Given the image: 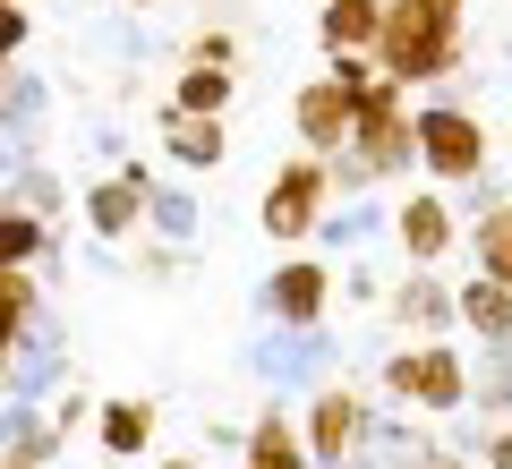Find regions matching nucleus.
<instances>
[{"label":"nucleus","instance_id":"f257e3e1","mask_svg":"<svg viewBox=\"0 0 512 469\" xmlns=\"http://www.w3.org/2000/svg\"><path fill=\"white\" fill-rule=\"evenodd\" d=\"M376 69H384V86H410V77H444V69H453V26L427 18V9H410V0H384Z\"/></svg>","mask_w":512,"mask_h":469},{"label":"nucleus","instance_id":"f03ea898","mask_svg":"<svg viewBox=\"0 0 512 469\" xmlns=\"http://www.w3.org/2000/svg\"><path fill=\"white\" fill-rule=\"evenodd\" d=\"M60 393H69V333H60V316L43 307L35 325H26L18 359H9V376H0V401H18V410H52Z\"/></svg>","mask_w":512,"mask_h":469},{"label":"nucleus","instance_id":"7ed1b4c3","mask_svg":"<svg viewBox=\"0 0 512 469\" xmlns=\"http://www.w3.org/2000/svg\"><path fill=\"white\" fill-rule=\"evenodd\" d=\"M256 214H265V231H274L282 248H308V239H316V222L333 214L325 163H316V154H291V163L274 171V188H265V205H256Z\"/></svg>","mask_w":512,"mask_h":469},{"label":"nucleus","instance_id":"20e7f679","mask_svg":"<svg viewBox=\"0 0 512 469\" xmlns=\"http://www.w3.org/2000/svg\"><path fill=\"white\" fill-rule=\"evenodd\" d=\"M410 145H419V163H427V180L436 188H461V180H478L487 171V137H478V120L470 111H410Z\"/></svg>","mask_w":512,"mask_h":469},{"label":"nucleus","instance_id":"39448f33","mask_svg":"<svg viewBox=\"0 0 512 469\" xmlns=\"http://www.w3.org/2000/svg\"><path fill=\"white\" fill-rule=\"evenodd\" d=\"M367 427H376V418H367L359 393H316L308 418H299V444H308L316 469H350L367 452Z\"/></svg>","mask_w":512,"mask_h":469},{"label":"nucleus","instance_id":"423d86ee","mask_svg":"<svg viewBox=\"0 0 512 469\" xmlns=\"http://www.w3.org/2000/svg\"><path fill=\"white\" fill-rule=\"evenodd\" d=\"M325 367H333V333L325 325H308V333L274 325V333H256V342H248V376H265L274 393H299V384L325 376Z\"/></svg>","mask_w":512,"mask_h":469},{"label":"nucleus","instance_id":"0eeeda50","mask_svg":"<svg viewBox=\"0 0 512 469\" xmlns=\"http://www.w3.org/2000/svg\"><path fill=\"white\" fill-rule=\"evenodd\" d=\"M325 299H333V273H325V256H291V265H274V273H265V290H256L265 325H291V333L325 325Z\"/></svg>","mask_w":512,"mask_h":469},{"label":"nucleus","instance_id":"6e6552de","mask_svg":"<svg viewBox=\"0 0 512 469\" xmlns=\"http://www.w3.org/2000/svg\"><path fill=\"white\" fill-rule=\"evenodd\" d=\"M384 393H410V401H427V410H453V401H470V376H461L453 350L419 342V350H393V359H384Z\"/></svg>","mask_w":512,"mask_h":469},{"label":"nucleus","instance_id":"1a4fd4ad","mask_svg":"<svg viewBox=\"0 0 512 469\" xmlns=\"http://www.w3.org/2000/svg\"><path fill=\"white\" fill-rule=\"evenodd\" d=\"M77 222L94 231V248H120V239L146 222V188L137 180H94L86 197H77Z\"/></svg>","mask_w":512,"mask_h":469},{"label":"nucleus","instance_id":"9d476101","mask_svg":"<svg viewBox=\"0 0 512 469\" xmlns=\"http://www.w3.org/2000/svg\"><path fill=\"white\" fill-rule=\"evenodd\" d=\"M291 120H299V137H308V154H316V163L350 145V103H342V86H333V77H308V86H299Z\"/></svg>","mask_w":512,"mask_h":469},{"label":"nucleus","instance_id":"9b49d317","mask_svg":"<svg viewBox=\"0 0 512 469\" xmlns=\"http://www.w3.org/2000/svg\"><path fill=\"white\" fill-rule=\"evenodd\" d=\"M231 94H239V77L231 69H197V60H180V77H171V120H222L231 111Z\"/></svg>","mask_w":512,"mask_h":469},{"label":"nucleus","instance_id":"f8f14e48","mask_svg":"<svg viewBox=\"0 0 512 469\" xmlns=\"http://www.w3.org/2000/svg\"><path fill=\"white\" fill-rule=\"evenodd\" d=\"M384 316L410 325V333H444V325H453V290H444L436 273H410V282L384 290Z\"/></svg>","mask_w":512,"mask_h":469},{"label":"nucleus","instance_id":"ddd939ff","mask_svg":"<svg viewBox=\"0 0 512 469\" xmlns=\"http://www.w3.org/2000/svg\"><path fill=\"white\" fill-rule=\"evenodd\" d=\"M453 316H461V325H470L478 333V342H512V282H495V273H478V282L470 290H461V299H453Z\"/></svg>","mask_w":512,"mask_h":469},{"label":"nucleus","instance_id":"4468645a","mask_svg":"<svg viewBox=\"0 0 512 469\" xmlns=\"http://www.w3.org/2000/svg\"><path fill=\"white\" fill-rule=\"evenodd\" d=\"M239 461H248V469H316L308 444H299V427H291L282 410H265L248 435H239Z\"/></svg>","mask_w":512,"mask_h":469},{"label":"nucleus","instance_id":"2eb2a0df","mask_svg":"<svg viewBox=\"0 0 512 469\" xmlns=\"http://www.w3.org/2000/svg\"><path fill=\"white\" fill-rule=\"evenodd\" d=\"M94 435H103L111 461H146V452H154V401H103Z\"/></svg>","mask_w":512,"mask_h":469},{"label":"nucleus","instance_id":"dca6fc26","mask_svg":"<svg viewBox=\"0 0 512 469\" xmlns=\"http://www.w3.org/2000/svg\"><path fill=\"white\" fill-rule=\"evenodd\" d=\"M393 231H402V248H410V265H419V273L436 265L444 248H453V214H444V197H410Z\"/></svg>","mask_w":512,"mask_h":469},{"label":"nucleus","instance_id":"f3484780","mask_svg":"<svg viewBox=\"0 0 512 469\" xmlns=\"http://www.w3.org/2000/svg\"><path fill=\"white\" fill-rule=\"evenodd\" d=\"M376 35H384V0H325V43H333V60L342 52H376Z\"/></svg>","mask_w":512,"mask_h":469},{"label":"nucleus","instance_id":"a211bd4d","mask_svg":"<svg viewBox=\"0 0 512 469\" xmlns=\"http://www.w3.org/2000/svg\"><path fill=\"white\" fill-rule=\"evenodd\" d=\"M0 205H9V214H26V222H43V231H52V222L69 214V188H60V171H43V163H26L18 180L0 188Z\"/></svg>","mask_w":512,"mask_h":469},{"label":"nucleus","instance_id":"6ab92c4d","mask_svg":"<svg viewBox=\"0 0 512 469\" xmlns=\"http://www.w3.org/2000/svg\"><path fill=\"white\" fill-rule=\"evenodd\" d=\"M43 316V290H35V273H0V376H9V359H18V342H26V325Z\"/></svg>","mask_w":512,"mask_h":469},{"label":"nucleus","instance_id":"aec40b11","mask_svg":"<svg viewBox=\"0 0 512 469\" xmlns=\"http://www.w3.org/2000/svg\"><path fill=\"white\" fill-rule=\"evenodd\" d=\"M146 222H154V239H163V248H197L205 205L188 197V188H163V180H154V188H146Z\"/></svg>","mask_w":512,"mask_h":469},{"label":"nucleus","instance_id":"412c9836","mask_svg":"<svg viewBox=\"0 0 512 469\" xmlns=\"http://www.w3.org/2000/svg\"><path fill=\"white\" fill-rule=\"evenodd\" d=\"M163 154L180 171H214L222 163V120H171L163 111Z\"/></svg>","mask_w":512,"mask_h":469},{"label":"nucleus","instance_id":"4be33fe9","mask_svg":"<svg viewBox=\"0 0 512 469\" xmlns=\"http://www.w3.org/2000/svg\"><path fill=\"white\" fill-rule=\"evenodd\" d=\"M43 111H52V86H43V77H18V69H9V86H0V128H9V137H26V145H35Z\"/></svg>","mask_w":512,"mask_h":469},{"label":"nucleus","instance_id":"5701e85b","mask_svg":"<svg viewBox=\"0 0 512 469\" xmlns=\"http://www.w3.org/2000/svg\"><path fill=\"white\" fill-rule=\"evenodd\" d=\"M43 256H52V231H43V222H26V214H9V205H0V273H35Z\"/></svg>","mask_w":512,"mask_h":469},{"label":"nucleus","instance_id":"b1692460","mask_svg":"<svg viewBox=\"0 0 512 469\" xmlns=\"http://www.w3.org/2000/svg\"><path fill=\"white\" fill-rule=\"evenodd\" d=\"M376 205H342V214H325V222H316V239H325V248H359V239L367 231H376Z\"/></svg>","mask_w":512,"mask_h":469},{"label":"nucleus","instance_id":"393cba45","mask_svg":"<svg viewBox=\"0 0 512 469\" xmlns=\"http://www.w3.org/2000/svg\"><path fill=\"white\" fill-rule=\"evenodd\" d=\"M478 401L512 418V342H495V350H487V367H478Z\"/></svg>","mask_w":512,"mask_h":469},{"label":"nucleus","instance_id":"a878e982","mask_svg":"<svg viewBox=\"0 0 512 469\" xmlns=\"http://www.w3.org/2000/svg\"><path fill=\"white\" fill-rule=\"evenodd\" d=\"M478 256H487V273H495V282L512 273V205H504V214H487V222H478Z\"/></svg>","mask_w":512,"mask_h":469},{"label":"nucleus","instance_id":"bb28decb","mask_svg":"<svg viewBox=\"0 0 512 469\" xmlns=\"http://www.w3.org/2000/svg\"><path fill=\"white\" fill-rule=\"evenodd\" d=\"M26 43H35V9H0V69H9Z\"/></svg>","mask_w":512,"mask_h":469},{"label":"nucleus","instance_id":"cd10ccee","mask_svg":"<svg viewBox=\"0 0 512 469\" xmlns=\"http://www.w3.org/2000/svg\"><path fill=\"white\" fill-rule=\"evenodd\" d=\"M333 282H342V299H359V307H376V299H384L376 265H350V273H333Z\"/></svg>","mask_w":512,"mask_h":469},{"label":"nucleus","instance_id":"c85d7f7f","mask_svg":"<svg viewBox=\"0 0 512 469\" xmlns=\"http://www.w3.org/2000/svg\"><path fill=\"white\" fill-rule=\"evenodd\" d=\"M43 418H52V427H60V435H77V427H86V418H94V410H86V393H77V384H69V393H60V401H52V410H43Z\"/></svg>","mask_w":512,"mask_h":469},{"label":"nucleus","instance_id":"c756f323","mask_svg":"<svg viewBox=\"0 0 512 469\" xmlns=\"http://www.w3.org/2000/svg\"><path fill=\"white\" fill-rule=\"evenodd\" d=\"M188 265V248H137V273H146V282H163V273H180Z\"/></svg>","mask_w":512,"mask_h":469},{"label":"nucleus","instance_id":"7c9ffc66","mask_svg":"<svg viewBox=\"0 0 512 469\" xmlns=\"http://www.w3.org/2000/svg\"><path fill=\"white\" fill-rule=\"evenodd\" d=\"M410 9H427V18H444V26L461 18V0H410Z\"/></svg>","mask_w":512,"mask_h":469},{"label":"nucleus","instance_id":"2f4dec72","mask_svg":"<svg viewBox=\"0 0 512 469\" xmlns=\"http://www.w3.org/2000/svg\"><path fill=\"white\" fill-rule=\"evenodd\" d=\"M154 469H197V461H188V452H163V461H154Z\"/></svg>","mask_w":512,"mask_h":469},{"label":"nucleus","instance_id":"473e14b6","mask_svg":"<svg viewBox=\"0 0 512 469\" xmlns=\"http://www.w3.org/2000/svg\"><path fill=\"white\" fill-rule=\"evenodd\" d=\"M128 9H154V0H128Z\"/></svg>","mask_w":512,"mask_h":469},{"label":"nucleus","instance_id":"72a5a7b5","mask_svg":"<svg viewBox=\"0 0 512 469\" xmlns=\"http://www.w3.org/2000/svg\"><path fill=\"white\" fill-rule=\"evenodd\" d=\"M0 9H26V0H0Z\"/></svg>","mask_w":512,"mask_h":469},{"label":"nucleus","instance_id":"f704fd0d","mask_svg":"<svg viewBox=\"0 0 512 469\" xmlns=\"http://www.w3.org/2000/svg\"><path fill=\"white\" fill-rule=\"evenodd\" d=\"M504 282H512V273H504Z\"/></svg>","mask_w":512,"mask_h":469}]
</instances>
